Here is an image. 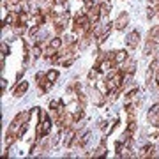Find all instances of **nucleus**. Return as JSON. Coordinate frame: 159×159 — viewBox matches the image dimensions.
Masks as SVG:
<instances>
[{
    "label": "nucleus",
    "mask_w": 159,
    "mask_h": 159,
    "mask_svg": "<svg viewBox=\"0 0 159 159\" xmlns=\"http://www.w3.org/2000/svg\"><path fill=\"white\" fill-rule=\"evenodd\" d=\"M119 71H122L124 74H134L136 73V60H133L131 57H127L124 62L120 64Z\"/></svg>",
    "instance_id": "f257e3e1"
},
{
    "label": "nucleus",
    "mask_w": 159,
    "mask_h": 159,
    "mask_svg": "<svg viewBox=\"0 0 159 159\" xmlns=\"http://www.w3.org/2000/svg\"><path fill=\"white\" fill-rule=\"evenodd\" d=\"M89 96H90V101L94 102L96 106H102V104L106 102V97H104V94H102L99 89H92Z\"/></svg>",
    "instance_id": "f03ea898"
},
{
    "label": "nucleus",
    "mask_w": 159,
    "mask_h": 159,
    "mask_svg": "<svg viewBox=\"0 0 159 159\" xmlns=\"http://www.w3.org/2000/svg\"><path fill=\"white\" fill-rule=\"evenodd\" d=\"M113 25H115L117 30H124L125 27L129 25V14H127V12H120L119 18H117V21H115Z\"/></svg>",
    "instance_id": "7ed1b4c3"
},
{
    "label": "nucleus",
    "mask_w": 159,
    "mask_h": 159,
    "mask_svg": "<svg viewBox=\"0 0 159 159\" xmlns=\"http://www.w3.org/2000/svg\"><path fill=\"white\" fill-rule=\"evenodd\" d=\"M125 44L129 46V48H136L140 44V32L134 30V32H129L127 37H125Z\"/></svg>",
    "instance_id": "20e7f679"
},
{
    "label": "nucleus",
    "mask_w": 159,
    "mask_h": 159,
    "mask_svg": "<svg viewBox=\"0 0 159 159\" xmlns=\"http://www.w3.org/2000/svg\"><path fill=\"white\" fill-rule=\"evenodd\" d=\"M157 50V43L154 39H148L147 41V46H145V57H152L154 53Z\"/></svg>",
    "instance_id": "39448f33"
},
{
    "label": "nucleus",
    "mask_w": 159,
    "mask_h": 159,
    "mask_svg": "<svg viewBox=\"0 0 159 159\" xmlns=\"http://www.w3.org/2000/svg\"><path fill=\"white\" fill-rule=\"evenodd\" d=\"M94 157H102V156H106V136L101 140V145L97 147V150L94 154H92Z\"/></svg>",
    "instance_id": "423d86ee"
},
{
    "label": "nucleus",
    "mask_w": 159,
    "mask_h": 159,
    "mask_svg": "<svg viewBox=\"0 0 159 159\" xmlns=\"http://www.w3.org/2000/svg\"><path fill=\"white\" fill-rule=\"evenodd\" d=\"M27 90H29V83H27V81H21V83L14 89V97H21Z\"/></svg>",
    "instance_id": "0eeeda50"
},
{
    "label": "nucleus",
    "mask_w": 159,
    "mask_h": 159,
    "mask_svg": "<svg viewBox=\"0 0 159 159\" xmlns=\"http://www.w3.org/2000/svg\"><path fill=\"white\" fill-rule=\"evenodd\" d=\"M30 117H32V111L30 110H25V111H21V113L16 115V119L21 122V124H29L30 122Z\"/></svg>",
    "instance_id": "6e6552de"
},
{
    "label": "nucleus",
    "mask_w": 159,
    "mask_h": 159,
    "mask_svg": "<svg viewBox=\"0 0 159 159\" xmlns=\"http://www.w3.org/2000/svg\"><path fill=\"white\" fill-rule=\"evenodd\" d=\"M48 44L51 46V48H55V50H60V48H62L64 46V37H51L50 41H48Z\"/></svg>",
    "instance_id": "1a4fd4ad"
},
{
    "label": "nucleus",
    "mask_w": 159,
    "mask_h": 159,
    "mask_svg": "<svg viewBox=\"0 0 159 159\" xmlns=\"http://www.w3.org/2000/svg\"><path fill=\"white\" fill-rule=\"evenodd\" d=\"M46 81H48V74H44V73H37L35 74V83H37V87H43L46 85Z\"/></svg>",
    "instance_id": "9d476101"
},
{
    "label": "nucleus",
    "mask_w": 159,
    "mask_h": 159,
    "mask_svg": "<svg viewBox=\"0 0 159 159\" xmlns=\"http://www.w3.org/2000/svg\"><path fill=\"white\" fill-rule=\"evenodd\" d=\"M110 9H111V6L108 4V0L99 4V11H101V16H102V18H106V16L110 14Z\"/></svg>",
    "instance_id": "9b49d317"
},
{
    "label": "nucleus",
    "mask_w": 159,
    "mask_h": 159,
    "mask_svg": "<svg viewBox=\"0 0 159 159\" xmlns=\"http://www.w3.org/2000/svg\"><path fill=\"white\" fill-rule=\"evenodd\" d=\"M12 30H14V34L16 35H23L25 32H27V23H18V25L12 27Z\"/></svg>",
    "instance_id": "f8f14e48"
},
{
    "label": "nucleus",
    "mask_w": 159,
    "mask_h": 159,
    "mask_svg": "<svg viewBox=\"0 0 159 159\" xmlns=\"http://www.w3.org/2000/svg\"><path fill=\"white\" fill-rule=\"evenodd\" d=\"M127 57H129V55H127V51L120 50V51H117V53H115V62H117V64L120 66V64L124 62V60H125Z\"/></svg>",
    "instance_id": "ddd939ff"
},
{
    "label": "nucleus",
    "mask_w": 159,
    "mask_h": 159,
    "mask_svg": "<svg viewBox=\"0 0 159 159\" xmlns=\"http://www.w3.org/2000/svg\"><path fill=\"white\" fill-rule=\"evenodd\" d=\"M57 53H58V50H55V48H51V46L48 44V48L44 50V53H43V55H44V58H48V60H50V58H53Z\"/></svg>",
    "instance_id": "4468645a"
},
{
    "label": "nucleus",
    "mask_w": 159,
    "mask_h": 159,
    "mask_svg": "<svg viewBox=\"0 0 159 159\" xmlns=\"http://www.w3.org/2000/svg\"><path fill=\"white\" fill-rule=\"evenodd\" d=\"M148 39H154V41L159 39V25H154L152 29L148 30Z\"/></svg>",
    "instance_id": "2eb2a0df"
},
{
    "label": "nucleus",
    "mask_w": 159,
    "mask_h": 159,
    "mask_svg": "<svg viewBox=\"0 0 159 159\" xmlns=\"http://www.w3.org/2000/svg\"><path fill=\"white\" fill-rule=\"evenodd\" d=\"M16 134H14V133H9V131H7L6 133V140H4V142H6V145L7 147H11L12 143H14V140H16Z\"/></svg>",
    "instance_id": "dca6fc26"
},
{
    "label": "nucleus",
    "mask_w": 159,
    "mask_h": 159,
    "mask_svg": "<svg viewBox=\"0 0 159 159\" xmlns=\"http://www.w3.org/2000/svg\"><path fill=\"white\" fill-rule=\"evenodd\" d=\"M43 129H44V134H50V131H51V124H53V120H50V119H44L43 122Z\"/></svg>",
    "instance_id": "f3484780"
},
{
    "label": "nucleus",
    "mask_w": 159,
    "mask_h": 159,
    "mask_svg": "<svg viewBox=\"0 0 159 159\" xmlns=\"http://www.w3.org/2000/svg\"><path fill=\"white\" fill-rule=\"evenodd\" d=\"M30 55H32V58H39L41 55H43V51H41V46L35 44L32 50H30Z\"/></svg>",
    "instance_id": "a211bd4d"
},
{
    "label": "nucleus",
    "mask_w": 159,
    "mask_h": 159,
    "mask_svg": "<svg viewBox=\"0 0 159 159\" xmlns=\"http://www.w3.org/2000/svg\"><path fill=\"white\" fill-rule=\"evenodd\" d=\"M48 80H50V81H53V83H55V81H57L58 80V71H55V69H51V71H48Z\"/></svg>",
    "instance_id": "6ab92c4d"
},
{
    "label": "nucleus",
    "mask_w": 159,
    "mask_h": 159,
    "mask_svg": "<svg viewBox=\"0 0 159 159\" xmlns=\"http://www.w3.org/2000/svg\"><path fill=\"white\" fill-rule=\"evenodd\" d=\"M156 14H159L156 7H148V9H147V18H148V20H150V18H154Z\"/></svg>",
    "instance_id": "aec40b11"
},
{
    "label": "nucleus",
    "mask_w": 159,
    "mask_h": 159,
    "mask_svg": "<svg viewBox=\"0 0 159 159\" xmlns=\"http://www.w3.org/2000/svg\"><path fill=\"white\" fill-rule=\"evenodd\" d=\"M127 131H131V133H134V131H136V119L129 120V125H127Z\"/></svg>",
    "instance_id": "412c9836"
},
{
    "label": "nucleus",
    "mask_w": 159,
    "mask_h": 159,
    "mask_svg": "<svg viewBox=\"0 0 159 159\" xmlns=\"http://www.w3.org/2000/svg\"><path fill=\"white\" fill-rule=\"evenodd\" d=\"M97 73H99V69H92V71H89V80L94 81V80L97 78Z\"/></svg>",
    "instance_id": "4be33fe9"
},
{
    "label": "nucleus",
    "mask_w": 159,
    "mask_h": 159,
    "mask_svg": "<svg viewBox=\"0 0 159 159\" xmlns=\"http://www.w3.org/2000/svg\"><path fill=\"white\" fill-rule=\"evenodd\" d=\"M0 48H2V57H6L7 51H9V48L6 46V43H2V46H0Z\"/></svg>",
    "instance_id": "5701e85b"
},
{
    "label": "nucleus",
    "mask_w": 159,
    "mask_h": 159,
    "mask_svg": "<svg viewBox=\"0 0 159 159\" xmlns=\"http://www.w3.org/2000/svg\"><path fill=\"white\" fill-rule=\"evenodd\" d=\"M0 87H2V94H4V92H6V87H7V81L4 78L0 80Z\"/></svg>",
    "instance_id": "b1692460"
},
{
    "label": "nucleus",
    "mask_w": 159,
    "mask_h": 159,
    "mask_svg": "<svg viewBox=\"0 0 159 159\" xmlns=\"http://www.w3.org/2000/svg\"><path fill=\"white\" fill-rule=\"evenodd\" d=\"M23 74H25V67H23V69H20V71H18V74H16V78L20 80V78H21V76H23Z\"/></svg>",
    "instance_id": "393cba45"
},
{
    "label": "nucleus",
    "mask_w": 159,
    "mask_h": 159,
    "mask_svg": "<svg viewBox=\"0 0 159 159\" xmlns=\"http://www.w3.org/2000/svg\"><path fill=\"white\" fill-rule=\"evenodd\" d=\"M66 2H67V0H55V4H57V6H64Z\"/></svg>",
    "instance_id": "a878e982"
},
{
    "label": "nucleus",
    "mask_w": 159,
    "mask_h": 159,
    "mask_svg": "<svg viewBox=\"0 0 159 159\" xmlns=\"http://www.w3.org/2000/svg\"><path fill=\"white\" fill-rule=\"evenodd\" d=\"M99 2H106V0H99Z\"/></svg>",
    "instance_id": "bb28decb"
}]
</instances>
